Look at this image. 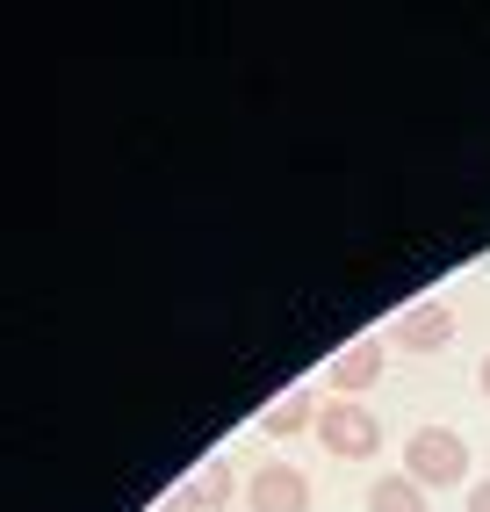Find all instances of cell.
<instances>
[{"label":"cell","mask_w":490,"mask_h":512,"mask_svg":"<svg viewBox=\"0 0 490 512\" xmlns=\"http://www.w3.org/2000/svg\"><path fill=\"white\" fill-rule=\"evenodd\" d=\"M318 412H325V404H318V390H310V383H296V390H282V397H274L267 412H260V433H267V440H296L303 426H318Z\"/></svg>","instance_id":"52a82bcc"},{"label":"cell","mask_w":490,"mask_h":512,"mask_svg":"<svg viewBox=\"0 0 490 512\" xmlns=\"http://www.w3.org/2000/svg\"><path fill=\"white\" fill-rule=\"evenodd\" d=\"M454 339V303H404L397 311V325H390V347H404V354H440Z\"/></svg>","instance_id":"3957f363"},{"label":"cell","mask_w":490,"mask_h":512,"mask_svg":"<svg viewBox=\"0 0 490 512\" xmlns=\"http://www.w3.org/2000/svg\"><path fill=\"white\" fill-rule=\"evenodd\" d=\"M231 498H238V476H231V462H224V455H209V462L188 476V484H181V498H173L166 512H181V505H188V512H224Z\"/></svg>","instance_id":"8992f818"},{"label":"cell","mask_w":490,"mask_h":512,"mask_svg":"<svg viewBox=\"0 0 490 512\" xmlns=\"http://www.w3.org/2000/svg\"><path fill=\"white\" fill-rule=\"evenodd\" d=\"M245 512H310V476L296 462H260V476L245 484Z\"/></svg>","instance_id":"277c9868"},{"label":"cell","mask_w":490,"mask_h":512,"mask_svg":"<svg viewBox=\"0 0 490 512\" xmlns=\"http://www.w3.org/2000/svg\"><path fill=\"white\" fill-rule=\"evenodd\" d=\"M318 448L332 462H375L382 455V419L368 412L361 397H325L318 412Z\"/></svg>","instance_id":"7a4b0ae2"},{"label":"cell","mask_w":490,"mask_h":512,"mask_svg":"<svg viewBox=\"0 0 490 512\" xmlns=\"http://www.w3.org/2000/svg\"><path fill=\"white\" fill-rule=\"evenodd\" d=\"M476 390H483V397H490V354H483V368H476Z\"/></svg>","instance_id":"30bf717a"},{"label":"cell","mask_w":490,"mask_h":512,"mask_svg":"<svg viewBox=\"0 0 490 512\" xmlns=\"http://www.w3.org/2000/svg\"><path fill=\"white\" fill-rule=\"evenodd\" d=\"M404 476L426 491H447V484H469V440L454 426H418L404 440Z\"/></svg>","instance_id":"6da1fadb"},{"label":"cell","mask_w":490,"mask_h":512,"mask_svg":"<svg viewBox=\"0 0 490 512\" xmlns=\"http://www.w3.org/2000/svg\"><path fill=\"white\" fill-rule=\"evenodd\" d=\"M368 512H426V484H411V476H375Z\"/></svg>","instance_id":"ba28073f"},{"label":"cell","mask_w":490,"mask_h":512,"mask_svg":"<svg viewBox=\"0 0 490 512\" xmlns=\"http://www.w3.org/2000/svg\"><path fill=\"white\" fill-rule=\"evenodd\" d=\"M469 512H490V476H483V484H469Z\"/></svg>","instance_id":"9c48e42d"},{"label":"cell","mask_w":490,"mask_h":512,"mask_svg":"<svg viewBox=\"0 0 490 512\" xmlns=\"http://www.w3.org/2000/svg\"><path fill=\"white\" fill-rule=\"evenodd\" d=\"M382 354H390L382 339H346V347L332 354V368H325V375H332V397H361V390H375L382 368H390Z\"/></svg>","instance_id":"5b68a950"}]
</instances>
